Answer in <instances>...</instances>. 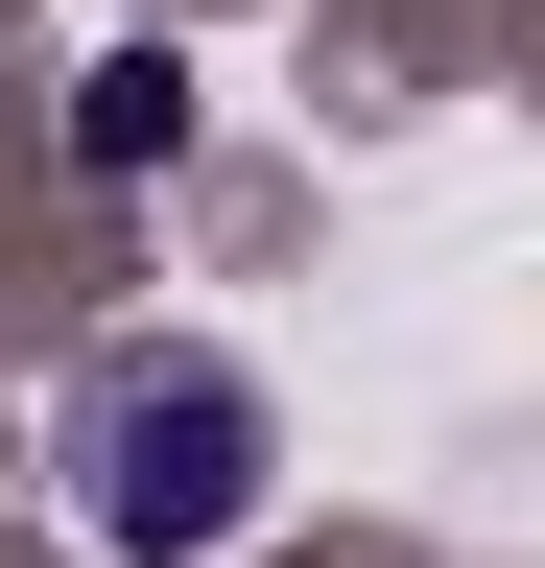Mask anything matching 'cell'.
<instances>
[{"label":"cell","mask_w":545,"mask_h":568,"mask_svg":"<svg viewBox=\"0 0 545 568\" xmlns=\"http://www.w3.org/2000/svg\"><path fill=\"white\" fill-rule=\"evenodd\" d=\"M166 119H190V95H166V48H119L95 95H72V166H166Z\"/></svg>","instance_id":"2"},{"label":"cell","mask_w":545,"mask_h":568,"mask_svg":"<svg viewBox=\"0 0 545 568\" xmlns=\"http://www.w3.org/2000/svg\"><path fill=\"white\" fill-rule=\"evenodd\" d=\"M72 521L119 568H190L261 521V379L238 355H119V379L72 403Z\"/></svg>","instance_id":"1"}]
</instances>
